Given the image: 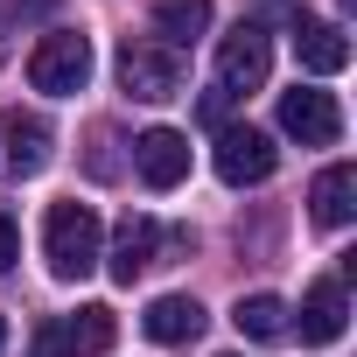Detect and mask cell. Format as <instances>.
I'll return each instance as SVG.
<instances>
[{
    "mask_svg": "<svg viewBox=\"0 0 357 357\" xmlns=\"http://www.w3.org/2000/svg\"><path fill=\"white\" fill-rule=\"evenodd\" d=\"M225 112H231V98L211 84V91H204V119H211V126H225Z\"/></svg>",
    "mask_w": 357,
    "mask_h": 357,
    "instance_id": "obj_19",
    "label": "cell"
},
{
    "mask_svg": "<svg viewBox=\"0 0 357 357\" xmlns=\"http://www.w3.org/2000/svg\"><path fill=\"white\" fill-rule=\"evenodd\" d=\"M266 70H273V43H266L259 22H238L231 36H218V91H225V98L259 91Z\"/></svg>",
    "mask_w": 357,
    "mask_h": 357,
    "instance_id": "obj_4",
    "label": "cell"
},
{
    "mask_svg": "<svg viewBox=\"0 0 357 357\" xmlns=\"http://www.w3.org/2000/svg\"><path fill=\"white\" fill-rule=\"evenodd\" d=\"M133 168H140V183L147 190H175V183H190V140L175 133V126H147L133 140Z\"/></svg>",
    "mask_w": 357,
    "mask_h": 357,
    "instance_id": "obj_7",
    "label": "cell"
},
{
    "mask_svg": "<svg viewBox=\"0 0 357 357\" xmlns=\"http://www.w3.org/2000/svg\"><path fill=\"white\" fill-rule=\"evenodd\" d=\"M43 161H50V126L22 119V112H0V183L43 175Z\"/></svg>",
    "mask_w": 357,
    "mask_h": 357,
    "instance_id": "obj_8",
    "label": "cell"
},
{
    "mask_svg": "<svg viewBox=\"0 0 357 357\" xmlns=\"http://www.w3.org/2000/svg\"><path fill=\"white\" fill-rule=\"evenodd\" d=\"M29 357H77V336H70V322H63V315H50V322L29 336Z\"/></svg>",
    "mask_w": 357,
    "mask_h": 357,
    "instance_id": "obj_17",
    "label": "cell"
},
{
    "mask_svg": "<svg viewBox=\"0 0 357 357\" xmlns=\"http://www.w3.org/2000/svg\"><path fill=\"white\" fill-rule=\"evenodd\" d=\"M43 259H50L56 280H84V273L105 259L98 211H91V204H50V218H43Z\"/></svg>",
    "mask_w": 357,
    "mask_h": 357,
    "instance_id": "obj_1",
    "label": "cell"
},
{
    "mask_svg": "<svg viewBox=\"0 0 357 357\" xmlns=\"http://www.w3.org/2000/svg\"><path fill=\"white\" fill-rule=\"evenodd\" d=\"M140 329H147L154 343H197V336H204V301H197V294H161V301H147Z\"/></svg>",
    "mask_w": 357,
    "mask_h": 357,
    "instance_id": "obj_12",
    "label": "cell"
},
{
    "mask_svg": "<svg viewBox=\"0 0 357 357\" xmlns=\"http://www.w3.org/2000/svg\"><path fill=\"white\" fill-rule=\"evenodd\" d=\"M119 84H126V98L161 105V98L183 91V56L161 50V43H147V36H126L119 43Z\"/></svg>",
    "mask_w": 357,
    "mask_h": 357,
    "instance_id": "obj_3",
    "label": "cell"
},
{
    "mask_svg": "<svg viewBox=\"0 0 357 357\" xmlns=\"http://www.w3.org/2000/svg\"><path fill=\"white\" fill-rule=\"evenodd\" d=\"M231 322H238V336H252V343H280V336H294V329H287V301H280V294H238Z\"/></svg>",
    "mask_w": 357,
    "mask_h": 357,
    "instance_id": "obj_15",
    "label": "cell"
},
{
    "mask_svg": "<svg viewBox=\"0 0 357 357\" xmlns=\"http://www.w3.org/2000/svg\"><path fill=\"white\" fill-rule=\"evenodd\" d=\"M259 15H294L301 22V0H259Z\"/></svg>",
    "mask_w": 357,
    "mask_h": 357,
    "instance_id": "obj_20",
    "label": "cell"
},
{
    "mask_svg": "<svg viewBox=\"0 0 357 357\" xmlns=\"http://www.w3.org/2000/svg\"><path fill=\"white\" fill-rule=\"evenodd\" d=\"M294 56H301V70L308 77H336L343 63H350V36L336 29V22H294Z\"/></svg>",
    "mask_w": 357,
    "mask_h": 357,
    "instance_id": "obj_11",
    "label": "cell"
},
{
    "mask_svg": "<svg viewBox=\"0 0 357 357\" xmlns=\"http://www.w3.org/2000/svg\"><path fill=\"white\" fill-rule=\"evenodd\" d=\"M287 329H301V343H336V336L350 329V294H343V280H315V287L301 294V322H287Z\"/></svg>",
    "mask_w": 357,
    "mask_h": 357,
    "instance_id": "obj_9",
    "label": "cell"
},
{
    "mask_svg": "<svg viewBox=\"0 0 357 357\" xmlns=\"http://www.w3.org/2000/svg\"><path fill=\"white\" fill-rule=\"evenodd\" d=\"M63 322H70V336H77V357L112 350V308H105V301H91V308H77V315H63Z\"/></svg>",
    "mask_w": 357,
    "mask_h": 357,
    "instance_id": "obj_16",
    "label": "cell"
},
{
    "mask_svg": "<svg viewBox=\"0 0 357 357\" xmlns=\"http://www.w3.org/2000/svg\"><path fill=\"white\" fill-rule=\"evenodd\" d=\"M15 259H22V231H15V218H8V211H0V273H8Z\"/></svg>",
    "mask_w": 357,
    "mask_h": 357,
    "instance_id": "obj_18",
    "label": "cell"
},
{
    "mask_svg": "<svg viewBox=\"0 0 357 357\" xmlns=\"http://www.w3.org/2000/svg\"><path fill=\"white\" fill-rule=\"evenodd\" d=\"M154 29H161V50H190V43H204V29H211V0H161V8H154Z\"/></svg>",
    "mask_w": 357,
    "mask_h": 357,
    "instance_id": "obj_14",
    "label": "cell"
},
{
    "mask_svg": "<svg viewBox=\"0 0 357 357\" xmlns=\"http://www.w3.org/2000/svg\"><path fill=\"white\" fill-rule=\"evenodd\" d=\"M280 168V147H273V133H259V126H218V175L231 190H252V183H266V175Z\"/></svg>",
    "mask_w": 357,
    "mask_h": 357,
    "instance_id": "obj_6",
    "label": "cell"
},
{
    "mask_svg": "<svg viewBox=\"0 0 357 357\" xmlns=\"http://www.w3.org/2000/svg\"><path fill=\"white\" fill-rule=\"evenodd\" d=\"M308 211H315V225H322V231H343V225L357 218V168H350V161H329V168L315 175Z\"/></svg>",
    "mask_w": 357,
    "mask_h": 357,
    "instance_id": "obj_10",
    "label": "cell"
},
{
    "mask_svg": "<svg viewBox=\"0 0 357 357\" xmlns=\"http://www.w3.org/2000/svg\"><path fill=\"white\" fill-rule=\"evenodd\" d=\"M8 8H15V15H50L56 0H8Z\"/></svg>",
    "mask_w": 357,
    "mask_h": 357,
    "instance_id": "obj_21",
    "label": "cell"
},
{
    "mask_svg": "<svg viewBox=\"0 0 357 357\" xmlns=\"http://www.w3.org/2000/svg\"><path fill=\"white\" fill-rule=\"evenodd\" d=\"M0 343H8V322H0Z\"/></svg>",
    "mask_w": 357,
    "mask_h": 357,
    "instance_id": "obj_22",
    "label": "cell"
},
{
    "mask_svg": "<svg viewBox=\"0 0 357 357\" xmlns=\"http://www.w3.org/2000/svg\"><path fill=\"white\" fill-rule=\"evenodd\" d=\"M29 84L50 91V98H77L91 84V36L84 29H50L29 50Z\"/></svg>",
    "mask_w": 357,
    "mask_h": 357,
    "instance_id": "obj_2",
    "label": "cell"
},
{
    "mask_svg": "<svg viewBox=\"0 0 357 357\" xmlns=\"http://www.w3.org/2000/svg\"><path fill=\"white\" fill-rule=\"evenodd\" d=\"M280 133L301 140V147H336V140H343V105H336V91H315V84L280 91Z\"/></svg>",
    "mask_w": 357,
    "mask_h": 357,
    "instance_id": "obj_5",
    "label": "cell"
},
{
    "mask_svg": "<svg viewBox=\"0 0 357 357\" xmlns=\"http://www.w3.org/2000/svg\"><path fill=\"white\" fill-rule=\"evenodd\" d=\"M154 252H161V225H154V218H126L119 238H112V280L133 287V280L154 266Z\"/></svg>",
    "mask_w": 357,
    "mask_h": 357,
    "instance_id": "obj_13",
    "label": "cell"
}]
</instances>
